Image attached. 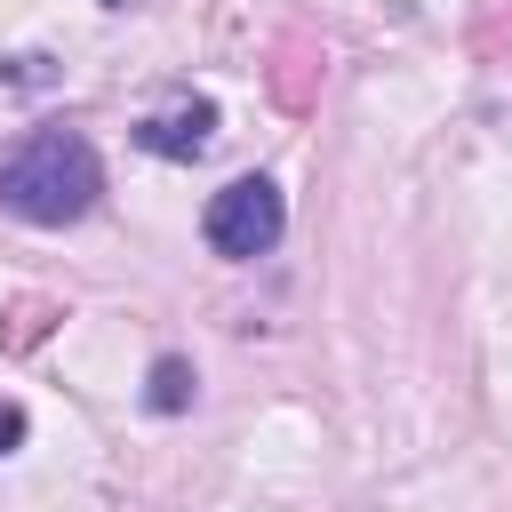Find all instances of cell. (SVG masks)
Masks as SVG:
<instances>
[{
	"mask_svg": "<svg viewBox=\"0 0 512 512\" xmlns=\"http://www.w3.org/2000/svg\"><path fill=\"white\" fill-rule=\"evenodd\" d=\"M8 448H24V408H16V400H0V456H8Z\"/></svg>",
	"mask_w": 512,
	"mask_h": 512,
	"instance_id": "obj_5",
	"label": "cell"
},
{
	"mask_svg": "<svg viewBox=\"0 0 512 512\" xmlns=\"http://www.w3.org/2000/svg\"><path fill=\"white\" fill-rule=\"evenodd\" d=\"M184 400H192V368H184L176 352H168V360H152V408H160V416H176Z\"/></svg>",
	"mask_w": 512,
	"mask_h": 512,
	"instance_id": "obj_4",
	"label": "cell"
},
{
	"mask_svg": "<svg viewBox=\"0 0 512 512\" xmlns=\"http://www.w3.org/2000/svg\"><path fill=\"white\" fill-rule=\"evenodd\" d=\"M208 128H216V104H168V112H152L144 128H136V144L144 152H160V160H192L200 144H208Z\"/></svg>",
	"mask_w": 512,
	"mask_h": 512,
	"instance_id": "obj_3",
	"label": "cell"
},
{
	"mask_svg": "<svg viewBox=\"0 0 512 512\" xmlns=\"http://www.w3.org/2000/svg\"><path fill=\"white\" fill-rule=\"evenodd\" d=\"M200 232H208V248H216V256L248 264V256H264V248L288 232V200H280V184H272V176H232V184L208 200Z\"/></svg>",
	"mask_w": 512,
	"mask_h": 512,
	"instance_id": "obj_2",
	"label": "cell"
},
{
	"mask_svg": "<svg viewBox=\"0 0 512 512\" xmlns=\"http://www.w3.org/2000/svg\"><path fill=\"white\" fill-rule=\"evenodd\" d=\"M96 192H104V160L72 128H40L0 160V208L24 224H72L96 208Z\"/></svg>",
	"mask_w": 512,
	"mask_h": 512,
	"instance_id": "obj_1",
	"label": "cell"
}]
</instances>
